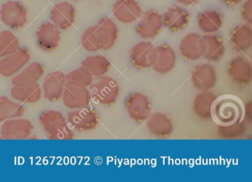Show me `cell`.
<instances>
[{"label":"cell","mask_w":252,"mask_h":182,"mask_svg":"<svg viewBox=\"0 0 252 182\" xmlns=\"http://www.w3.org/2000/svg\"><path fill=\"white\" fill-rule=\"evenodd\" d=\"M39 121L47 137L51 140H70L74 138L73 129L60 111L45 110L39 115Z\"/></svg>","instance_id":"cell-1"},{"label":"cell","mask_w":252,"mask_h":182,"mask_svg":"<svg viewBox=\"0 0 252 182\" xmlns=\"http://www.w3.org/2000/svg\"><path fill=\"white\" fill-rule=\"evenodd\" d=\"M243 116L241 102L232 96L217 99L212 110V117L220 125H228L240 121Z\"/></svg>","instance_id":"cell-2"},{"label":"cell","mask_w":252,"mask_h":182,"mask_svg":"<svg viewBox=\"0 0 252 182\" xmlns=\"http://www.w3.org/2000/svg\"><path fill=\"white\" fill-rule=\"evenodd\" d=\"M91 99L100 105L110 106L114 105L120 95L119 83L113 78L101 76L89 86Z\"/></svg>","instance_id":"cell-3"},{"label":"cell","mask_w":252,"mask_h":182,"mask_svg":"<svg viewBox=\"0 0 252 182\" xmlns=\"http://www.w3.org/2000/svg\"><path fill=\"white\" fill-rule=\"evenodd\" d=\"M125 106L129 118L136 123H144L151 114V101L142 92L129 94L125 99Z\"/></svg>","instance_id":"cell-4"},{"label":"cell","mask_w":252,"mask_h":182,"mask_svg":"<svg viewBox=\"0 0 252 182\" xmlns=\"http://www.w3.org/2000/svg\"><path fill=\"white\" fill-rule=\"evenodd\" d=\"M66 119L72 129L80 132L91 131L99 124V115L90 106L73 110L67 114Z\"/></svg>","instance_id":"cell-5"},{"label":"cell","mask_w":252,"mask_h":182,"mask_svg":"<svg viewBox=\"0 0 252 182\" xmlns=\"http://www.w3.org/2000/svg\"><path fill=\"white\" fill-rule=\"evenodd\" d=\"M226 71L228 78L237 86H246L252 83V63L246 57L233 58L227 65Z\"/></svg>","instance_id":"cell-6"},{"label":"cell","mask_w":252,"mask_h":182,"mask_svg":"<svg viewBox=\"0 0 252 182\" xmlns=\"http://www.w3.org/2000/svg\"><path fill=\"white\" fill-rule=\"evenodd\" d=\"M0 18L10 28L19 30L27 23V11L21 2L9 0L2 5Z\"/></svg>","instance_id":"cell-7"},{"label":"cell","mask_w":252,"mask_h":182,"mask_svg":"<svg viewBox=\"0 0 252 182\" xmlns=\"http://www.w3.org/2000/svg\"><path fill=\"white\" fill-rule=\"evenodd\" d=\"M33 125L29 119H11L2 122L0 127V135L3 139H29L33 130Z\"/></svg>","instance_id":"cell-8"},{"label":"cell","mask_w":252,"mask_h":182,"mask_svg":"<svg viewBox=\"0 0 252 182\" xmlns=\"http://www.w3.org/2000/svg\"><path fill=\"white\" fill-rule=\"evenodd\" d=\"M135 27L137 35L143 39H151L160 34L163 27V18L156 10H150L141 15Z\"/></svg>","instance_id":"cell-9"},{"label":"cell","mask_w":252,"mask_h":182,"mask_svg":"<svg viewBox=\"0 0 252 182\" xmlns=\"http://www.w3.org/2000/svg\"><path fill=\"white\" fill-rule=\"evenodd\" d=\"M155 56L156 47L147 41L138 42L129 51V61L137 70L151 68Z\"/></svg>","instance_id":"cell-10"},{"label":"cell","mask_w":252,"mask_h":182,"mask_svg":"<svg viewBox=\"0 0 252 182\" xmlns=\"http://www.w3.org/2000/svg\"><path fill=\"white\" fill-rule=\"evenodd\" d=\"M191 82L192 86L200 92L211 91L218 82L216 70L208 63L198 64L191 71Z\"/></svg>","instance_id":"cell-11"},{"label":"cell","mask_w":252,"mask_h":182,"mask_svg":"<svg viewBox=\"0 0 252 182\" xmlns=\"http://www.w3.org/2000/svg\"><path fill=\"white\" fill-rule=\"evenodd\" d=\"M31 59L30 51L26 48H20L14 53L0 59V75L5 78L15 76Z\"/></svg>","instance_id":"cell-12"},{"label":"cell","mask_w":252,"mask_h":182,"mask_svg":"<svg viewBox=\"0 0 252 182\" xmlns=\"http://www.w3.org/2000/svg\"><path fill=\"white\" fill-rule=\"evenodd\" d=\"M62 99L64 106L75 110L89 106L91 96L88 88L67 83Z\"/></svg>","instance_id":"cell-13"},{"label":"cell","mask_w":252,"mask_h":182,"mask_svg":"<svg viewBox=\"0 0 252 182\" xmlns=\"http://www.w3.org/2000/svg\"><path fill=\"white\" fill-rule=\"evenodd\" d=\"M96 36L101 51H109L116 45L119 37V29L110 17H101L95 25Z\"/></svg>","instance_id":"cell-14"},{"label":"cell","mask_w":252,"mask_h":182,"mask_svg":"<svg viewBox=\"0 0 252 182\" xmlns=\"http://www.w3.org/2000/svg\"><path fill=\"white\" fill-rule=\"evenodd\" d=\"M67 84L66 75L61 71H54L45 76L42 83V94L45 99L56 102L62 99Z\"/></svg>","instance_id":"cell-15"},{"label":"cell","mask_w":252,"mask_h":182,"mask_svg":"<svg viewBox=\"0 0 252 182\" xmlns=\"http://www.w3.org/2000/svg\"><path fill=\"white\" fill-rule=\"evenodd\" d=\"M36 42L42 51L53 52L58 48L61 40V32L54 23H42L36 33Z\"/></svg>","instance_id":"cell-16"},{"label":"cell","mask_w":252,"mask_h":182,"mask_svg":"<svg viewBox=\"0 0 252 182\" xmlns=\"http://www.w3.org/2000/svg\"><path fill=\"white\" fill-rule=\"evenodd\" d=\"M113 14L120 23L130 24L141 18L143 11L136 0H116L113 5Z\"/></svg>","instance_id":"cell-17"},{"label":"cell","mask_w":252,"mask_h":182,"mask_svg":"<svg viewBox=\"0 0 252 182\" xmlns=\"http://www.w3.org/2000/svg\"><path fill=\"white\" fill-rule=\"evenodd\" d=\"M204 51L203 36L198 33H188L180 42V54L187 61H197L203 56Z\"/></svg>","instance_id":"cell-18"},{"label":"cell","mask_w":252,"mask_h":182,"mask_svg":"<svg viewBox=\"0 0 252 182\" xmlns=\"http://www.w3.org/2000/svg\"><path fill=\"white\" fill-rule=\"evenodd\" d=\"M177 55L172 47L162 44L156 48V56L152 68L158 74L166 75L174 70Z\"/></svg>","instance_id":"cell-19"},{"label":"cell","mask_w":252,"mask_h":182,"mask_svg":"<svg viewBox=\"0 0 252 182\" xmlns=\"http://www.w3.org/2000/svg\"><path fill=\"white\" fill-rule=\"evenodd\" d=\"M146 122L147 130L155 137L165 139L169 137L173 133V122L165 113H153L150 114Z\"/></svg>","instance_id":"cell-20"},{"label":"cell","mask_w":252,"mask_h":182,"mask_svg":"<svg viewBox=\"0 0 252 182\" xmlns=\"http://www.w3.org/2000/svg\"><path fill=\"white\" fill-rule=\"evenodd\" d=\"M163 25L168 30L173 33L184 30L189 24V12L185 8L174 5L168 8L162 16Z\"/></svg>","instance_id":"cell-21"},{"label":"cell","mask_w":252,"mask_h":182,"mask_svg":"<svg viewBox=\"0 0 252 182\" xmlns=\"http://www.w3.org/2000/svg\"><path fill=\"white\" fill-rule=\"evenodd\" d=\"M51 20L60 30H67L73 26L76 18V11L71 4L60 2L54 5L51 11Z\"/></svg>","instance_id":"cell-22"},{"label":"cell","mask_w":252,"mask_h":182,"mask_svg":"<svg viewBox=\"0 0 252 182\" xmlns=\"http://www.w3.org/2000/svg\"><path fill=\"white\" fill-rule=\"evenodd\" d=\"M197 26L205 34L216 33L223 25V16L218 10L209 9L202 11L197 16Z\"/></svg>","instance_id":"cell-23"},{"label":"cell","mask_w":252,"mask_h":182,"mask_svg":"<svg viewBox=\"0 0 252 182\" xmlns=\"http://www.w3.org/2000/svg\"><path fill=\"white\" fill-rule=\"evenodd\" d=\"M217 99V95L211 91L199 92L192 102L193 112L202 120L212 118V110Z\"/></svg>","instance_id":"cell-24"},{"label":"cell","mask_w":252,"mask_h":182,"mask_svg":"<svg viewBox=\"0 0 252 182\" xmlns=\"http://www.w3.org/2000/svg\"><path fill=\"white\" fill-rule=\"evenodd\" d=\"M230 42L234 51L238 52H246L252 47V29L249 25H238L230 34Z\"/></svg>","instance_id":"cell-25"},{"label":"cell","mask_w":252,"mask_h":182,"mask_svg":"<svg viewBox=\"0 0 252 182\" xmlns=\"http://www.w3.org/2000/svg\"><path fill=\"white\" fill-rule=\"evenodd\" d=\"M45 67L39 62L31 63L24 70L14 76L11 80L13 86H27L35 84L42 77Z\"/></svg>","instance_id":"cell-26"},{"label":"cell","mask_w":252,"mask_h":182,"mask_svg":"<svg viewBox=\"0 0 252 182\" xmlns=\"http://www.w3.org/2000/svg\"><path fill=\"white\" fill-rule=\"evenodd\" d=\"M205 45L203 58L209 62H218L225 55V47L223 40L216 33L205 34L203 36Z\"/></svg>","instance_id":"cell-27"},{"label":"cell","mask_w":252,"mask_h":182,"mask_svg":"<svg viewBox=\"0 0 252 182\" xmlns=\"http://www.w3.org/2000/svg\"><path fill=\"white\" fill-rule=\"evenodd\" d=\"M10 93L16 101L26 104H35L42 96V88L37 83L27 86H13Z\"/></svg>","instance_id":"cell-28"},{"label":"cell","mask_w":252,"mask_h":182,"mask_svg":"<svg viewBox=\"0 0 252 182\" xmlns=\"http://www.w3.org/2000/svg\"><path fill=\"white\" fill-rule=\"evenodd\" d=\"M82 67L94 77L100 78L108 73L111 68V63L104 55H90L82 61Z\"/></svg>","instance_id":"cell-29"},{"label":"cell","mask_w":252,"mask_h":182,"mask_svg":"<svg viewBox=\"0 0 252 182\" xmlns=\"http://www.w3.org/2000/svg\"><path fill=\"white\" fill-rule=\"evenodd\" d=\"M26 112L24 105L6 96H0V122L21 117Z\"/></svg>","instance_id":"cell-30"},{"label":"cell","mask_w":252,"mask_h":182,"mask_svg":"<svg viewBox=\"0 0 252 182\" xmlns=\"http://www.w3.org/2000/svg\"><path fill=\"white\" fill-rule=\"evenodd\" d=\"M20 48L17 36L9 30L0 32V58L14 53Z\"/></svg>","instance_id":"cell-31"},{"label":"cell","mask_w":252,"mask_h":182,"mask_svg":"<svg viewBox=\"0 0 252 182\" xmlns=\"http://www.w3.org/2000/svg\"><path fill=\"white\" fill-rule=\"evenodd\" d=\"M67 83L89 87L94 82V76L83 67L75 69L66 74Z\"/></svg>","instance_id":"cell-32"},{"label":"cell","mask_w":252,"mask_h":182,"mask_svg":"<svg viewBox=\"0 0 252 182\" xmlns=\"http://www.w3.org/2000/svg\"><path fill=\"white\" fill-rule=\"evenodd\" d=\"M81 44L82 48L88 52H97L101 51L95 26H91L85 29L81 37Z\"/></svg>","instance_id":"cell-33"},{"label":"cell","mask_w":252,"mask_h":182,"mask_svg":"<svg viewBox=\"0 0 252 182\" xmlns=\"http://www.w3.org/2000/svg\"><path fill=\"white\" fill-rule=\"evenodd\" d=\"M218 134L222 139H235L246 131V125L241 120L228 125H220L218 129Z\"/></svg>","instance_id":"cell-34"},{"label":"cell","mask_w":252,"mask_h":182,"mask_svg":"<svg viewBox=\"0 0 252 182\" xmlns=\"http://www.w3.org/2000/svg\"><path fill=\"white\" fill-rule=\"evenodd\" d=\"M242 20L246 24L252 26V0H246L242 5L241 11Z\"/></svg>","instance_id":"cell-35"},{"label":"cell","mask_w":252,"mask_h":182,"mask_svg":"<svg viewBox=\"0 0 252 182\" xmlns=\"http://www.w3.org/2000/svg\"><path fill=\"white\" fill-rule=\"evenodd\" d=\"M222 3L225 4L227 6H233L237 5L243 2V0H220Z\"/></svg>","instance_id":"cell-36"},{"label":"cell","mask_w":252,"mask_h":182,"mask_svg":"<svg viewBox=\"0 0 252 182\" xmlns=\"http://www.w3.org/2000/svg\"><path fill=\"white\" fill-rule=\"evenodd\" d=\"M177 2H179L181 5L189 6V5H194L197 3L199 0H176Z\"/></svg>","instance_id":"cell-37"},{"label":"cell","mask_w":252,"mask_h":182,"mask_svg":"<svg viewBox=\"0 0 252 182\" xmlns=\"http://www.w3.org/2000/svg\"><path fill=\"white\" fill-rule=\"evenodd\" d=\"M75 1H79V0H75Z\"/></svg>","instance_id":"cell-38"}]
</instances>
